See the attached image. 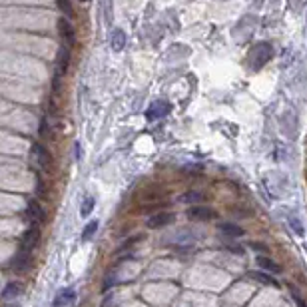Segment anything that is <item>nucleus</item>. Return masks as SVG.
I'll use <instances>...</instances> for the list:
<instances>
[{
	"mask_svg": "<svg viewBox=\"0 0 307 307\" xmlns=\"http://www.w3.org/2000/svg\"><path fill=\"white\" fill-rule=\"evenodd\" d=\"M273 56V46L269 42H260V44H255L251 50H249V54H247V66L249 70L253 72H258L262 70Z\"/></svg>",
	"mask_w": 307,
	"mask_h": 307,
	"instance_id": "obj_1",
	"label": "nucleus"
},
{
	"mask_svg": "<svg viewBox=\"0 0 307 307\" xmlns=\"http://www.w3.org/2000/svg\"><path fill=\"white\" fill-rule=\"evenodd\" d=\"M297 126H299V122H297V112H295L293 108H287V110L283 112V116H281V132H283L289 140H293V138L297 136Z\"/></svg>",
	"mask_w": 307,
	"mask_h": 307,
	"instance_id": "obj_2",
	"label": "nucleus"
},
{
	"mask_svg": "<svg viewBox=\"0 0 307 307\" xmlns=\"http://www.w3.org/2000/svg\"><path fill=\"white\" fill-rule=\"evenodd\" d=\"M40 237H42V231H40V226L38 224H32L26 231H24V235H22V241H20V249L22 251H32L38 243H40Z\"/></svg>",
	"mask_w": 307,
	"mask_h": 307,
	"instance_id": "obj_3",
	"label": "nucleus"
},
{
	"mask_svg": "<svg viewBox=\"0 0 307 307\" xmlns=\"http://www.w3.org/2000/svg\"><path fill=\"white\" fill-rule=\"evenodd\" d=\"M30 162H32L34 168H40V170L50 166V154H48V150L42 144H38V142L32 144V148H30Z\"/></svg>",
	"mask_w": 307,
	"mask_h": 307,
	"instance_id": "obj_4",
	"label": "nucleus"
},
{
	"mask_svg": "<svg viewBox=\"0 0 307 307\" xmlns=\"http://www.w3.org/2000/svg\"><path fill=\"white\" fill-rule=\"evenodd\" d=\"M168 114H170V104H168V102L166 100H156L154 104H150V108L146 112V118L150 122H154V120H160V118H164Z\"/></svg>",
	"mask_w": 307,
	"mask_h": 307,
	"instance_id": "obj_5",
	"label": "nucleus"
},
{
	"mask_svg": "<svg viewBox=\"0 0 307 307\" xmlns=\"http://www.w3.org/2000/svg\"><path fill=\"white\" fill-rule=\"evenodd\" d=\"M26 216H28V220L32 224H38V226L46 220V214H44L42 206H40L36 199H28V203H26Z\"/></svg>",
	"mask_w": 307,
	"mask_h": 307,
	"instance_id": "obj_6",
	"label": "nucleus"
},
{
	"mask_svg": "<svg viewBox=\"0 0 307 307\" xmlns=\"http://www.w3.org/2000/svg\"><path fill=\"white\" fill-rule=\"evenodd\" d=\"M28 268H30V253L20 249L14 258H12V262H10V269L14 273H24Z\"/></svg>",
	"mask_w": 307,
	"mask_h": 307,
	"instance_id": "obj_7",
	"label": "nucleus"
},
{
	"mask_svg": "<svg viewBox=\"0 0 307 307\" xmlns=\"http://www.w3.org/2000/svg\"><path fill=\"white\" fill-rule=\"evenodd\" d=\"M58 28H60V36H62V46H68V48H72V46L76 44L74 26H72L68 20L60 18V22H58Z\"/></svg>",
	"mask_w": 307,
	"mask_h": 307,
	"instance_id": "obj_8",
	"label": "nucleus"
},
{
	"mask_svg": "<svg viewBox=\"0 0 307 307\" xmlns=\"http://www.w3.org/2000/svg\"><path fill=\"white\" fill-rule=\"evenodd\" d=\"M186 216H188L190 220H193V222H208V220H212L216 214H214V210H210V208L192 206V208L186 212Z\"/></svg>",
	"mask_w": 307,
	"mask_h": 307,
	"instance_id": "obj_9",
	"label": "nucleus"
},
{
	"mask_svg": "<svg viewBox=\"0 0 307 307\" xmlns=\"http://www.w3.org/2000/svg\"><path fill=\"white\" fill-rule=\"evenodd\" d=\"M172 222H174V214L162 212V214H156V216H150L148 222H146V226H148L150 230H156V228H164V226H168V224H172Z\"/></svg>",
	"mask_w": 307,
	"mask_h": 307,
	"instance_id": "obj_10",
	"label": "nucleus"
},
{
	"mask_svg": "<svg viewBox=\"0 0 307 307\" xmlns=\"http://www.w3.org/2000/svg\"><path fill=\"white\" fill-rule=\"evenodd\" d=\"M255 264H258L264 271L271 273V275H279V273L283 271V268H281L279 264H275L271 258H266V255H258V258H255Z\"/></svg>",
	"mask_w": 307,
	"mask_h": 307,
	"instance_id": "obj_11",
	"label": "nucleus"
},
{
	"mask_svg": "<svg viewBox=\"0 0 307 307\" xmlns=\"http://www.w3.org/2000/svg\"><path fill=\"white\" fill-rule=\"evenodd\" d=\"M110 46L114 52H122L124 46H126V32L122 28H114L110 34Z\"/></svg>",
	"mask_w": 307,
	"mask_h": 307,
	"instance_id": "obj_12",
	"label": "nucleus"
},
{
	"mask_svg": "<svg viewBox=\"0 0 307 307\" xmlns=\"http://www.w3.org/2000/svg\"><path fill=\"white\" fill-rule=\"evenodd\" d=\"M218 230H220L224 235H228V237H241V235L245 233L241 226H237V224H230V222H222V224L218 226Z\"/></svg>",
	"mask_w": 307,
	"mask_h": 307,
	"instance_id": "obj_13",
	"label": "nucleus"
},
{
	"mask_svg": "<svg viewBox=\"0 0 307 307\" xmlns=\"http://www.w3.org/2000/svg\"><path fill=\"white\" fill-rule=\"evenodd\" d=\"M72 299H74V289H70V287L68 289H60L56 299H54V303H52V307H68L72 303Z\"/></svg>",
	"mask_w": 307,
	"mask_h": 307,
	"instance_id": "obj_14",
	"label": "nucleus"
},
{
	"mask_svg": "<svg viewBox=\"0 0 307 307\" xmlns=\"http://www.w3.org/2000/svg\"><path fill=\"white\" fill-rule=\"evenodd\" d=\"M249 277H251V279H255L258 283H264V285H273V287H279V283L271 277V273H262V271L255 273V271H253Z\"/></svg>",
	"mask_w": 307,
	"mask_h": 307,
	"instance_id": "obj_15",
	"label": "nucleus"
},
{
	"mask_svg": "<svg viewBox=\"0 0 307 307\" xmlns=\"http://www.w3.org/2000/svg\"><path fill=\"white\" fill-rule=\"evenodd\" d=\"M287 224H289V228L293 230V233H295L297 237H303V235H305V230H303V224L299 222V218H297V216H293V214H289V216H287Z\"/></svg>",
	"mask_w": 307,
	"mask_h": 307,
	"instance_id": "obj_16",
	"label": "nucleus"
},
{
	"mask_svg": "<svg viewBox=\"0 0 307 307\" xmlns=\"http://www.w3.org/2000/svg\"><path fill=\"white\" fill-rule=\"evenodd\" d=\"M94 206H96V199H94L92 195H86L84 201H82V208H80V216H82V218L90 216V214L94 212Z\"/></svg>",
	"mask_w": 307,
	"mask_h": 307,
	"instance_id": "obj_17",
	"label": "nucleus"
},
{
	"mask_svg": "<svg viewBox=\"0 0 307 307\" xmlns=\"http://www.w3.org/2000/svg\"><path fill=\"white\" fill-rule=\"evenodd\" d=\"M22 293V285L20 283H16V281H12V283H8L6 287H4V299H10V297H18Z\"/></svg>",
	"mask_w": 307,
	"mask_h": 307,
	"instance_id": "obj_18",
	"label": "nucleus"
},
{
	"mask_svg": "<svg viewBox=\"0 0 307 307\" xmlns=\"http://www.w3.org/2000/svg\"><path fill=\"white\" fill-rule=\"evenodd\" d=\"M98 231V222H90L86 228H84V233H82V239L84 241H90L94 237V233Z\"/></svg>",
	"mask_w": 307,
	"mask_h": 307,
	"instance_id": "obj_19",
	"label": "nucleus"
},
{
	"mask_svg": "<svg viewBox=\"0 0 307 307\" xmlns=\"http://www.w3.org/2000/svg\"><path fill=\"white\" fill-rule=\"evenodd\" d=\"M58 8L64 12L66 18H72V16H74V8H72V4H70V0H58Z\"/></svg>",
	"mask_w": 307,
	"mask_h": 307,
	"instance_id": "obj_20",
	"label": "nucleus"
},
{
	"mask_svg": "<svg viewBox=\"0 0 307 307\" xmlns=\"http://www.w3.org/2000/svg\"><path fill=\"white\" fill-rule=\"evenodd\" d=\"M291 297H293V301L297 303V307H307V301L299 295V291H297L295 287H291Z\"/></svg>",
	"mask_w": 307,
	"mask_h": 307,
	"instance_id": "obj_21",
	"label": "nucleus"
},
{
	"mask_svg": "<svg viewBox=\"0 0 307 307\" xmlns=\"http://www.w3.org/2000/svg\"><path fill=\"white\" fill-rule=\"evenodd\" d=\"M197 197H201V195L195 193V192H192V193H186L184 195V201H197Z\"/></svg>",
	"mask_w": 307,
	"mask_h": 307,
	"instance_id": "obj_22",
	"label": "nucleus"
},
{
	"mask_svg": "<svg viewBox=\"0 0 307 307\" xmlns=\"http://www.w3.org/2000/svg\"><path fill=\"white\" fill-rule=\"evenodd\" d=\"M226 247H228L230 251H233V253H239V255L243 253V249H241V247H237V245H233V243H230V245H226Z\"/></svg>",
	"mask_w": 307,
	"mask_h": 307,
	"instance_id": "obj_23",
	"label": "nucleus"
},
{
	"mask_svg": "<svg viewBox=\"0 0 307 307\" xmlns=\"http://www.w3.org/2000/svg\"><path fill=\"white\" fill-rule=\"evenodd\" d=\"M74 150H76V160H82V146L78 142L74 144Z\"/></svg>",
	"mask_w": 307,
	"mask_h": 307,
	"instance_id": "obj_24",
	"label": "nucleus"
},
{
	"mask_svg": "<svg viewBox=\"0 0 307 307\" xmlns=\"http://www.w3.org/2000/svg\"><path fill=\"white\" fill-rule=\"evenodd\" d=\"M4 307H18V305H10V303H6V305H4Z\"/></svg>",
	"mask_w": 307,
	"mask_h": 307,
	"instance_id": "obj_25",
	"label": "nucleus"
},
{
	"mask_svg": "<svg viewBox=\"0 0 307 307\" xmlns=\"http://www.w3.org/2000/svg\"><path fill=\"white\" fill-rule=\"evenodd\" d=\"M305 251H307V245H305Z\"/></svg>",
	"mask_w": 307,
	"mask_h": 307,
	"instance_id": "obj_26",
	"label": "nucleus"
}]
</instances>
